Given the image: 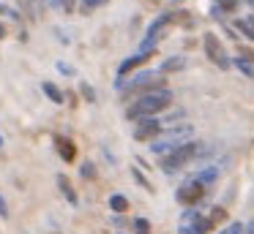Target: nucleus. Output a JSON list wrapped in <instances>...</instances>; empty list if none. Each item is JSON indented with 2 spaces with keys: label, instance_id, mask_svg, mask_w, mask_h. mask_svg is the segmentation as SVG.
Instances as JSON below:
<instances>
[{
  "label": "nucleus",
  "instance_id": "1",
  "mask_svg": "<svg viewBox=\"0 0 254 234\" xmlns=\"http://www.w3.org/2000/svg\"><path fill=\"white\" fill-rule=\"evenodd\" d=\"M172 103V93L167 90H153V93H145V95H139L137 101L131 103V106L126 109V117L128 120H142V117H156L159 112H164L167 106Z\"/></svg>",
  "mask_w": 254,
  "mask_h": 234
},
{
  "label": "nucleus",
  "instance_id": "2",
  "mask_svg": "<svg viewBox=\"0 0 254 234\" xmlns=\"http://www.w3.org/2000/svg\"><path fill=\"white\" fill-rule=\"evenodd\" d=\"M191 136H194V128L189 123L186 125H170V128H161L159 134L148 141V147H150L153 155H167V152H172L175 147L191 141Z\"/></svg>",
  "mask_w": 254,
  "mask_h": 234
},
{
  "label": "nucleus",
  "instance_id": "3",
  "mask_svg": "<svg viewBox=\"0 0 254 234\" xmlns=\"http://www.w3.org/2000/svg\"><path fill=\"white\" fill-rule=\"evenodd\" d=\"M205 152H210V147H208V144H202V141H186V144L175 147L172 152H167V155H161L159 166L164 169L167 174H172V172H181V169H186L189 163L194 161V158L205 155Z\"/></svg>",
  "mask_w": 254,
  "mask_h": 234
},
{
  "label": "nucleus",
  "instance_id": "4",
  "mask_svg": "<svg viewBox=\"0 0 254 234\" xmlns=\"http://www.w3.org/2000/svg\"><path fill=\"white\" fill-rule=\"evenodd\" d=\"M164 87H167V79L156 71H142L131 79H118V90L126 93V95H145V93L164 90Z\"/></svg>",
  "mask_w": 254,
  "mask_h": 234
},
{
  "label": "nucleus",
  "instance_id": "5",
  "mask_svg": "<svg viewBox=\"0 0 254 234\" xmlns=\"http://www.w3.org/2000/svg\"><path fill=\"white\" fill-rule=\"evenodd\" d=\"M205 193H208V185H202L197 177H186L181 185H178L175 199H178V204H183L189 210V207H197L199 201L205 199Z\"/></svg>",
  "mask_w": 254,
  "mask_h": 234
},
{
  "label": "nucleus",
  "instance_id": "6",
  "mask_svg": "<svg viewBox=\"0 0 254 234\" xmlns=\"http://www.w3.org/2000/svg\"><path fill=\"white\" fill-rule=\"evenodd\" d=\"M208 232H213L210 218L205 215L202 210H197V207H189V210L183 212V218H181L178 234H208Z\"/></svg>",
  "mask_w": 254,
  "mask_h": 234
},
{
  "label": "nucleus",
  "instance_id": "7",
  "mask_svg": "<svg viewBox=\"0 0 254 234\" xmlns=\"http://www.w3.org/2000/svg\"><path fill=\"white\" fill-rule=\"evenodd\" d=\"M175 19H178V11H167V14H159V16H156V19L150 22L148 33H145L142 44H139V52H153L156 44H159V38H161V33H164Z\"/></svg>",
  "mask_w": 254,
  "mask_h": 234
},
{
  "label": "nucleus",
  "instance_id": "8",
  "mask_svg": "<svg viewBox=\"0 0 254 234\" xmlns=\"http://www.w3.org/2000/svg\"><path fill=\"white\" fill-rule=\"evenodd\" d=\"M205 54L210 57V63H216L219 68H230V57H227L224 52V44L219 41V36L216 33H205Z\"/></svg>",
  "mask_w": 254,
  "mask_h": 234
},
{
  "label": "nucleus",
  "instance_id": "9",
  "mask_svg": "<svg viewBox=\"0 0 254 234\" xmlns=\"http://www.w3.org/2000/svg\"><path fill=\"white\" fill-rule=\"evenodd\" d=\"M159 131H161V120L159 117H142V120H137L134 139H137V141H150Z\"/></svg>",
  "mask_w": 254,
  "mask_h": 234
},
{
  "label": "nucleus",
  "instance_id": "10",
  "mask_svg": "<svg viewBox=\"0 0 254 234\" xmlns=\"http://www.w3.org/2000/svg\"><path fill=\"white\" fill-rule=\"evenodd\" d=\"M150 57H153V52H137V54H131V57H126V60H123L121 65H118V76H121V79H123V76H126V74H128V71H131V68H137V65L148 63Z\"/></svg>",
  "mask_w": 254,
  "mask_h": 234
},
{
  "label": "nucleus",
  "instance_id": "11",
  "mask_svg": "<svg viewBox=\"0 0 254 234\" xmlns=\"http://www.w3.org/2000/svg\"><path fill=\"white\" fill-rule=\"evenodd\" d=\"M219 174H221V169L216 166V163H208V166H202L199 172H194L191 177H197L202 185H210V183H216V180H219Z\"/></svg>",
  "mask_w": 254,
  "mask_h": 234
},
{
  "label": "nucleus",
  "instance_id": "12",
  "mask_svg": "<svg viewBox=\"0 0 254 234\" xmlns=\"http://www.w3.org/2000/svg\"><path fill=\"white\" fill-rule=\"evenodd\" d=\"M55 144H58V152H61V158H63L66 163H71L74 158H77V147H74L71 139H63V136H58Z\"/></svg>",
  "mask_w": 254,
  "mask_h": 234
},
{
  "label": "nucleus",
  "instance_id": "13",
  "mask_svg": "<svg viewBox=\"0 0 254 234\" xmlns=\"http://www.w3.org/2000/svg\"><path fill=\"white\" fill-rule=\"evenodd\" d=\"M230 65H235V68L246 76V79H252V76H254V65H252V57H249V54H243V57H241V54H238V57H232Z\"/></svg>",
  "mask_w": 254,
  "mask_h": 234
},
{
  "label": "nucleus",
  "instance_id": "14",
  "mask_svg": "<svg viewBox=\"0 0 254 234\" xmlns=\"http://www.w3.org/2000/svg\"><path fill=\"white\" fill-rule=\"evenodd\" d=\"M183 65H186V57H181V54H175V57H170V60H164V63L156 68V74H170V71H181Z\"/></svg>",
  "mask_w": 254,
  "mask_h": 234
},
{
  "label": "nucleus",
  "instance_id": "15",
  "mask_svg": "<svg viewBox=\"0 0 254 234\" xmlns=\"http://www.w3.org/2000/svg\"><path fill=\"white\" fill-rule=\"evenodd\" d=\"M41 90H44V95L50 98L52 103H63L66 98H63V90L55 85V82H41Z\"/></svg>",
  "mask_w": 254,
  "mask_h": 234
},
{
  "label": "nucleus",
  "instance_id": "16",
  "mask_svg": "<svg viewBox=\"0 0 254 234\" xmlns=\"http://www.w3.org/2000/svg\"><path fill=\"white\" fill-rule=\"evenodd\" d=\"M58 188H61V193L63 196H66V199H68V204H77V193H74V188H71V183H68V177H66V174H58Z\"/></svg>",
  "mask_w": 254,
  "mask_h": 234
},
{
  "label": "nucleus",
  "instance_id": "17",
  "mask_svg": "<svg viewBox=\"0 0 254 234\" xmlns=\"http://www.w3.org/2000/svg\"><path fill=\"white\" fill-rule=\"evenodd\" d=\"M110 210L118 212V215H123V212L128 210V199H126L123 193H112V196H110Z\"/></svg>",
  "mask_w": 254,
  "mask_h": 234
},
{
  "label": "nucleus",
  "instance_id": "18",
  "mask_svg": "<svg viewBox=\"0 0 254 234\" xmlns=\"http://www.w3.org/2000/svg\"><path fill=\"white\" fill-rule=\"evenodd\" d=\"M235 27L243 33V38H249V41L254 38V30H252V16H243V19H238V22H235Z\"/></svg>",
  "mask_w": 254,
  "mask_h": 234
},
{
  "label": "nucleus",
  "instance_id": "19",
  "mask_svg": "<svg viewBox=\"0 0 254 234\" xmlns=\"http://www.w3.org/2000/svg\"><path fill=\"white\" fill-rule=\"evenodd\" d=\"M241 5V0H216V8H219V14H232V11Z\"/></svg>",
  "mask_w": 254,
  "mask_h": 234
},
{
  "label": "nucleus",
  "instance_id": "20",
  "mask_svg": "<svg viewBox=\"0 0 254 234\" xmlns=\"http://www.w3.org/2000/svg\"><path fill=\"white\" fill-rule=\"evenodd\" d=\"M131 226H134V234H150V232H153V229H150V221H148V218H134Z\"/></svg>",
  "mask_w": 254,
  "mask_h": 234
},
{
  "label": "nucleus",
  "instance_id": "21",
  "mask_svg": "<svg viewBox=\"0 0 254 234\" xmlns=\"http://www.w3.org/2000/svg\"><path fill=\"white\" fill-rule=\"evenodd\" d=\"M79 93H82V98L88 103H96V98H99V95H96V90H93V85H88V82H82V85H79Z\"/></svg>",
  "mask_w": 254,
  "mask_h": 234
},
{
  "label": "nucleus",
  "instance_id": "22",
  "mask_svg": "<svg viewBox=\"0 0 254 234\" xmlns=\"http://www.w3.org/2000/svg\"><path fill=\"white\" fill-rule=\"evenodd\" d=\"M131 177H134V180H137V183H139V185H142V188H145V190H153V185H150V183H148V180H145V174H142V172H139V169H137V166H131Z\"/></svg>",
  "mask_w": 254,
  "mask_h": 234
},
{
  "label": "nucleus",
  "instance_id": "23",
  "mask_svg": "<svg viewBox=\"0 0 254 234\" xmlns=\"http://www.w3.org/2000/svg\"><path fill=\"white\" fill-rule=\"evenodd\" d=\"M208 218H210V223H213V226H216V223H219V221H224V218H227V210H224V207H213Z\"/></svg>",
  "mask_w": 254,
  "mask_h": 234
},
{
  "label": "nucleus",
  "instance_id": "24",
  "mask_svg": "<svg viewBox=\"0 0 254 234\" xmlns=\"http://www.w3.org/2000/svg\"><path fill=\"white\" fill-rule=\"evenodd\" d=\"M55 68L61 71L63 76H77V68H74V65H68V63H63V60H58V63H55Z\"/></svg>",
  "mask_w": 254,
  "mask_h": 234
},
{
  "label": "nucleus",
  "instance_id": "25",
  "mask_svg": "<svg viewBox=\"0 0 254 234\" xmlns=\"http://www.w3.org/2000/svg\"><path fill=\"white\" fill-rule=\"evenodd\" d=\"M0 16H11V19L19 22V11L11 8V5H6V3H0Z\"/></svg>",
  "mask_w": 254,
  "mask_h": 234
},
{
  "label": "nucleus",
  "instance_id": "26",
  "mask_svg": "<svg viewBox=\"0 0 254 234\" xmlns=\"http://www.w3.org/2000/svg\"><path fill=\"white\" fill-rule=\"evenodd\" d=\"M79 174H82L85 180H93L96 177V166L93 163H82V166H79Z\"/></svg>",
  "mask_w": 254,
  "mask_h": 234
},
{
  "label": "nucleus",
  "instance_id": "27",
  "mask_svg": "<svg viewBox=\"0 0 254 234\" xmlns=\"http://www.w3.org/2000/svg\"><path fill=\"white\" fill-rule=\"evenodd\" d=\"M104 3H107V0H82V11L88 14L90 8H99V5H104Z\"/></svg>",
  "mask_w": 254,
  "mask_h": 234
},
{
  "label": "nucleus",
  "instance_id": "28",
  "mask_svg": "<svg viewBox=\"0 0 254 234\" xmlns=\"http://www.w3.org/2000/svg\"><path fill=\"white\" fill-rule=\"evenodd\" d=\"M241 232H243V223H241V221H235V223H230V226H227L221 234H241Z\"/></svg>",
  "mask_w": 254,
  "mask_h": 234
},
{
  "label": "nucleus",
  "instance_id": "29",
  "mask_svg": "<svg viewBox=\"0 0 254 234\" xmlns=\"http://www.w3.org/2000/svg\"><path fill=\"white\" fill-rule=\"evenodd\" d=\"M0 218H8V204H6L3 196H0Z\"/></svg>",
  "mask_w": 254,
  "mask_h": 234
},
{
  "label": "nucleus",
  "instance_id": "30",
  "mask_svg": "<svg viewBox=\"0 0 254 234\" xmlns=\"http://www.w3.org/2000/svg\"><path fill=\"white\" fill-rule=\"evenodd\" d=\"M47 3H50L52 8H61V3H63V0H47Z\"/></svg>",
  "mask_w": 254,
  "mask_h": 234
},
{
  "label": "nucleus",
  "instance_id": "31",
  "mask_svg": "<svg viewBox=\"0 0 254 234\" xmlns=\"http://www.w3.org/2000/svg\"><path fill=\"white\" fill-rule=\"evenodd\" d=\"M243 234H252V223H246V226H243Z\"/></svg>",
  "mask_w": 254,
  "mask_h": 234
},
{
  "label": "nucleus",
  "instance_id": "32",
  "mask_svg": "<svg viewBox=\"0 0 254 234\" xmlns=\"http://www.w3.org/2000/svg\"><path fill=\"white\" fill-rule=\"evenodd\" d=\"M0 38H6V27H3V22H0Z\"/></svg>",
  "mask_w": 254,
  "mask_h": 234
},
{
  "label": "nucleus",
  "instance_id": "33",
  "mask_svg": "<svg viewBox=\"0 0 254 234\" xmlns=\"http://www.w3.org/2000/svg\"><path fill=\"white\" fill-rule=\"evenodd\" d=\"M0 147H3V136H0Z\"/></svg>",
  "mask_w": 254,
  "mask_h": 234
},
{
  "label": "nucleus",
  "instance_id": "34",
  "mask_svg": "<svg viewBox=\"0 0 254 234\" xmlns=\"http://www.w3.org/2000/svg\"><path fill=\"white\" fill-rule=\"evenodd\" d=\"M213 3H216V0H213Z\"/></svg>",
  "mask_w": 254,
  "mask_h": 234
}]
</instances>
